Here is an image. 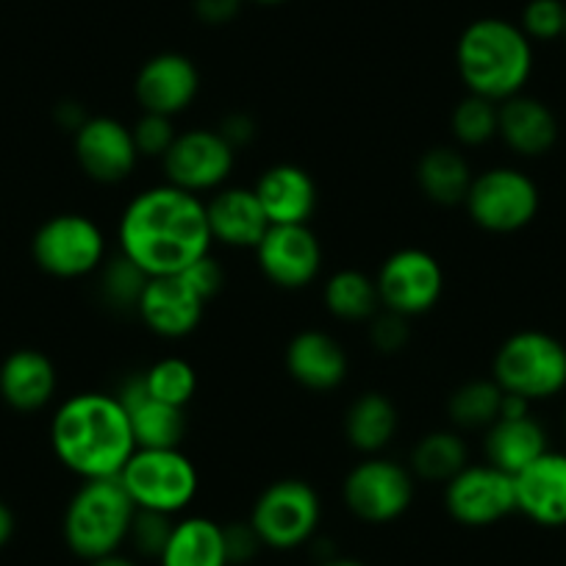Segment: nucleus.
Instances as JSON below:
<instances>
[{
  "label": "nucleus",
  "mask_w": 566,
  "mask_h": 566,
  "mask_svg": "<svg viewBox=\"0 0 566 566\" xmlns=\"http://www.w3.org/2000/svg\"><path fill=\"white\" fill-rule=\"evenodd\" d=\"M90 566H136V564L130 558H125V555L112 553V555H103V558L97 560H90Z\"/></svg>",
  "instance_id": "nucleus-45"
},
{
  "label": "nucleus",
  "mask_w": 566,
  "mask_h": 566,
  "mask_svg": "<svg viewBox=\"0 0 566 566\" xmlns=\"http://www.w3.org/2000/svg\"><path fill=\"white\" fill-rule=\"evenodd\" d=\"M206 312V301L184 281V275L150 277L136 314L161 339H184L195 334Z\"/></svg>",
  "instance_id": "nucleus-17"
},
{
  "label": "nucleus",
  "mask_w": 566,
  "mask_h": 566,
  "mask_svg": "<svg viewBox=\"0 0 566 566\" xmlns=\"http://www.w3.org/2000/svg\"><path fill=\"white\" fill-rule=\"evenodd\" d=\"M130 134H134V145L139 159H165L167 150L172 148L178 130L176 119L165 117V114H148L142 112V117L130 125Z\"/></svg>",
  "instance_id": "nucleus-35"
},
{
  "label": "nucleus",
  "mask_w": 566,
  "mask_h": 566,
  "mask_svg": "<svg viewBox=\"0 0 566 566\" xmlns=\"http://www.w3.org/2000/svg\"><path fill=\"white\" fill-rule=\"evenodd\" d=\"M31 255L51 277L75 281L101 270L106 261V237L92 217L64 211L36 228Z\"/></svg>",
  "instance_id": "nucleus-9"
},
{
  "label": "nucleus",
  "mask_w": 566,
  "mask_h": 566,
  "mask_svg": "<svg viewBox=\"0 0 566 566\" xmlns=\"http://www.w3.org/2000/svg\"><path fill=\"white\" fill-rule=\"evenodd\" d=\"M123 402L130 419L136 448L145 450H170L181 448L187 437V413L184 408L167 406V402L150 397L148 386L142 375H130L114 391Z\"/></svg>",
  "instance_id": "nucleus-19"
},
{
  "label": "nucleus",
  "mask_w": 566,
  "mask_h": 566,
  "mask_svg": "<svg viewBox=\"0 0 566 566\" xmlns=\"http://www.w3.org/2000/svg\"><path fill=\"white\" fill-rule=\"evenodd\" d=\"M255 3H264V7H275V3H283V0H255Z\"/></svg>",
  "instance_id": "nucleus-47"
},
{
  "label": "nucleus",
  "mask_w": 566,
  "mask_h": 566,
  "mask_svg": "<svg viewBox=\"0 0 566 566\" xmlns=\"http://www.w3.org/2000/svg\"><path fill=\"white\" fill-rule=\"evenodd\" d=\"M380 308L402 314V317H422L439 306L444 292V270L433 253L422 248H400L386 255L375 275Z\"/></svg>",
  "instance_id": "nucleus-11"
},
{
  "label": "nucleus",
  "mask_w": 566,
  "mask_h": 566,
  "mask_svg": "<svg viewBox=\"0 0 566 566\" xmlns=\"http://www.w3.org/2000/svg\"><path fill=\"white\" fill-rule=\"evenodd\" d=\"M319 566H367V564L356 558H325Z\"/></svg>",
  "instance_id": "nucleus-46"
},
{
  "label": "nucleus",
  "mask_w": 566,
  "mask_h": 566,
  "mask_svg": "<svg viewBox=\"0 0 566 566\" xmlns=\"http://www.w3.org/2000/svg\"><path fill=\"white\" fill-rule=\"evenodd\" d=\"M472 167L467 156L453 145H437L424 150L417 161V184L431 203L453 209L464 206L472 187Z\"/></svg>",
  "instance_id": "nucleus-26"
},
{
  "label": "nucleus",
  "mask_w": 566,
  "mask_h": 566,
  "mask_svg": "<svg viewBox=\"0 0 566 566\" xmlns=\"http://www.w3.org/2000/svg\"><path fill=\"white\" fill-rule=\"evenodd\" d=\"M325 308L342 323H369L380 312L375 277L361 270H336L323 286Z\"/></svg>",
  "instance_id": "nucleus-30"
},
{
  "label": "nucleus",
  "mask_w": 566,
  "mask_h": 566,
  "mask_svg": "<svg viewBox=\"0 0 566 566\" xmlns=\"http://www.w3.org/2000/svg\"><path fill=\"white\" fill-rule=\"evenodd\" d=\"M117 244L145 275H178L211 253L206 203L192 192L159 184L128 200L117 222Z\"/></svg>",
  "instance_id": "nucleus-1"
},
{
  "label": "nucleus",
  "mask_w": 566,
  "mask_h": 566,
  "mask_svg": "<svg viewBox=\"0 0 566 566\" xmlns=\"http://www.w3.org/2000/svg\"><path fill=\"white\" fill-rule=\"evenodd\" d=\"M56 367L42 350H14L0 364V397L14 411H40L56 395Z\"/></svg>",
  "instance_id": "nucleus-24"
},
{
  "label": "nucleus",
  "mask_w": 566,
  "mask_h": 566,
  "mask_svg": "<svg viewBox=\"0 0 566 566\" xmlns=\"http://www.w3.org/2000/svg\"><path fill=\"white\" fill-rule=\"evenodd\" d=\"M444 509L459 525L489 527L516 514L514 475L494 464H467L444 483Z\"/></svg>",
  "instance_id": "nucleus-13"
},
{
  "label": "nucleus",
  "mask_w": 566,
  "mask_h": 566,
  "mask_svg": "<svg viewBox=\"0 0 566 566\" xmlns=\"http://www.w3.org/2000/svg\"><path fill=\"white\" fill-rule=\"evenodd\" d=\"M455 67L470 95L503 103L531 81L533 42L509 20L481 18L459 36Z\"/></svg>",
  "instance_id": "nucleus-3"
},
{
  "label": "nucleus",
  "mask_w": 566,
  "mask_h": 566,
  "mask_svg": "<svg viewBox=\"0 0 566 566\" xmlns=\"http://www.w3.org/2000/svg\"><path fill=\"white\" fill-rule=\"evenodd\" d=\"M222 536H226V555L231 566H244L259 555V549L264 547L259 538V533L253 531L250 522H231V525H222Z\"/></svg>",
  "instance_id": "nucleus-39"
},
{
  "label": "nucleus",
  "mask_w": 566,
  "mask_h": 566,
  "mask_svg": "<svg viewBox=\"0 0 566 566\" xmlns=\"http://www.w3.org/2000/svg\"><path fill=\"white\" fill-rule=\"evenodd\" d=\"M492 378L509 395L549 400L566 389V345L544 331H516L494 353Z\"/></svg>",
  "instance_id": "nucleus-5"
},
{
  "label": "nucleus",
  "mask_w": 566,
  "mask_h": 566,
  "mask_svg": "<svg viewBox=\"0 0 566 566\" xmlns=\"http://www.w3.org/2000/svg\"><path fill=\"white\" fill-rule=\"evenodd\" d=\"M172 525L176 520L167 514H156V511H139L136 509L134 522H130V533H128V542L134 544V549L145 558H156L165 553L167 547V538H170Z\"/></svg>",
  "instance_id": "nucleus-37"
},
{
  "label": "nucleus",
  "mask_w": 566,
  "mask_h": 566,
  "mask_svg": "<svg viewBox=\"0 0 566 566\" xmlns=\"http://www.w3.org/2000/svg\"><path fill=\"white\" fill-rule=\"evenodd\" d=\"M564 40H566V31H564Z\"/></svg>",
  "instance_id": "nucleus-48"
},
{
  "label": "nucleus",
  "mask_w": 566,
  "mask_h": 566,
  "mask_svg": "<svg viewBox=\"0 0 566 566\" xmlns=\"http://www.w3.org/2000/svg\"><path fill=\"white\" fill-rule=\"evenodd\" d=\"M14 536V514L3 500H0V549L7 547Z\"/></svg>",
  "instance_id": "nucleus-44"
},
{
  "label": "nucleus",
  "mask_w": 566,
  "mask_h": 566,
  "mask_svg": "<svg viewBox=\"0 0 566 566\" xmlns=\"http://www.w3.org/2000/svg\"><path fill=\"white\" fill-rule=\"evenodd\" d=\"M242 9V0H195V14L206 25H226Z\"/></svg>",
  "instance_id": "nucleus-42"
},
{
  "label": "nucleus",
  "mask_w": 566,
  "mask_h": 566,
  "mask_svg": "<svg viewBox=\"0 0 566 566\" xmlns=\"http://www.w3.org/2000/svg\"><path fill=\"white\" fill-rule=\"evenodd\" d=\"M520 29L531 42H553L566 31L564 0H531L522 12Z\"/></svg>",
  "instance_id": "nucleus-36"
},
{
  "label": "nucleus",
  "mask_w": 566,
  "mask_h": 566,
  "mask_svg": "<svg viewBox=\"0 0 566 566\" xmlns=\"http://www.w3.org/2000/svg\"><path fill=\"white\" fill-rule=\"evenodd\" d=\"M411 339V331H408V317L395 312H386L380 308L373 319H369V342L378 353L391 356V353H400L402 347Z\"/></svg>",
  "instance_id": "nucleus-38"
},
{
  "label": "nucleus",
  "mask_w": 566,
  "mask_h": 566,
  "mask_svg": "<svg viewBox=\"0 0 566 566\" xmlns=\"http://www.w3.org/2000/svg\"><path fill=\"white\" fill-rule=\"evenodd\" d=\"M483 450H486L489 464L509 472V475H516L527 464H533L538 455L547 453V431L531 413H525V417H500L497 422L486 428Z\"/></svg>",
  "instance_id": "nucleus-25"
},
{
  "label": "nucleus",
  "mask_w": 566,
  "mask_h": 566,
  "mask_svg": "<svg viewBox=\"0 0 566 566\" xmlns=\"http://www.w3.org/2000/svg\"><path fill=\"white\" fill-rule=\"evenodd\" d=\"M450 130L453 139L464 148H481L497 136V103L486 97L467 95L455 103L450 114Z\"/></svg>",
  "instance_id": "nucleus-33"
},
{
  "label": "nucleus",
  "mask_w": 566,
  "mask_h": 566,
  "mask_svg": "<svg viewBox=\"0 0 566 566\" xmlns=\"http://www.w3.org/2000/svg\"><path fill=\"white\" fill-rule=\"evenodd\" d=\"M500 406H503V389L494 378L467 380L450 395L448 413L450 422L461 431H486L489 424L497 422Z\"/></svg>",
  "instance_id": "nucleus-31"
},
{
  "label": "nucleus",
  "mask_w": 566,
  "mask_h": 566,
  "mask_svg": "<svg viewBox=\"0 0 566 566\" xmlns=\"http://www.w3.org/2000/svg\"><path fill=\"white\" fill-rule=\"evenodd\" d=\"M134 514L136 505L130 503L119 478L84 481L64 511V542L86 564L119 553L128 542Z\"/></svg>",
  "instance_id": "nucleus-4"
},
{
  "label": "nucleus",
  "mask_w": 566,
  "mask_h": 566,
  "mask_svg": "<svg viewBox=\"0 0 566 566\" xmlns=\"http://www.w3.org/2000/svg\"><path fill=\"white\" fill-rule=\"evenodd\" d=\"M117 478L136 509L167 516L181 514L198 497L200 489L198 470L181 448H136Z\"/></svg>",
  "instance_id": "nucleus-6"
},
{
  "label": "nucleus",
  "mask_w": 566,
  "mask_h": 566,
  "mask_svg": "<svg viewBox=\"0 0 566 566\" xmlns=\"http://www.w3.org/2000/svg\"><path fill=\"white\" fill-rule=\"evenodd\" d=\"M142 378H145L150 397L176 408H187L198 391V373L187 358L178 356L159 358L142 373Z\"/></svg>",
  "instance_id": "nucleus-32"
},
{
  "label": "nucleus",
  "mask_w": 566,
  "mask_h": 566,
  "mask_svg": "<svg viewBox=\"0 0 566 566\" xmlns=\"http://www.w3.org/2000/svg\"><path fill=\"white\" fill-rule=\"evenodd\" d=\"M270 226H308L317 211V184L301 165L266 167L253 187Z\"/></svg>",
  "instance_id": "nucleus-20"
},
{
  "label": "nucleus",
  "mask_w": 566,
  "mask_h": 566,
  "mask_svg": "<svg viewBox=\"0 0 566 566\" xmlns=\"http://www.w3.org/2000/svg\"><path fill=\"white\" fill-rule=\"evenodd\" d=\"M408 461V470L417 481L448 483L470 464V453L459 431H431L413 444Z\"/></svg>",
  "instance_id": "nucleus-29"
},
{
  "label": "nucleus",
  "mask_w": 566,
  "mask_h": 566,
  "mask_svg": "<svg viewBox=\"0 0 566 566\" xmlns=\"http://www.w3.org/2000/svg\"><path fill=\"white\" fill-rule=\"evenodd\" d=\"M200 92V73L184 53H159L142 64L134 81V95L142 112L176 119L187 112Z\"/></svg>",
  "instance_id": "nucleus-16"
},
{
  "label": "nucleus",
  "mask_w": 566,
  "mask_h": 566,
  "mask_svg": "<svg viewBox=\"0 0 566 566\" xmlns=\"http://www.w3.org/2000/svg\"><path fill=\"white\" fill-rule=\"evenodd\" d=\"M558 134V117L538 97L520 92V95L497 103V136L511 154L522 156V159L547 156L555 148Z\"/></svg>",
  "instance_id": "nucleus-21"
},
{
  "label": "nucleus",
  "mask_w": 566,
  "mask_h": 566,
  "mask_svg": "<svg viewBox=\"0 0 566 566\" xmlns=\"http://www.w3.org/2000/svg\"><path fill=\"white\" fill-rule=\"evenodd\" d=\"M220 136L222 139L228 142V145H231L233 150H242V148H248L250 142L255 139V134H259V128H255V119L250 117V114H244V112H231V114H226V117H222V123H220Z\"/></svg>",
  "instance_id": "nucleus-41"
},
{
  "label": "nucleus",
  "mask_w": 566,
  "mask_h": 566,
  "mask_svg": "<svg viewBox=\"0 0 566 566\" xmlns=\"http://www.w3.org/2000/svg\"><path fill=\"white\" fill-rule=\"evenodd\" d=\"M516 511L542 527L566 525V450H547L514 475Z\"/></svg>",
  "instance_id": "nucleus-18"
},
{
  "label": "nucleus",
  "mask_w": 566,
  "mask_h": 566,
  "mask_svg": "<svg viewBox=\"0 0 566 566\" xmlns=\"http://www.w3.org/2000/svg\"><path fill=\"white\" fill-rule=\"evenodd\" d=\"M417 494V478L411 470L384 455H367L358 461L342 483V500L356 520L369 525L395 522L411 509Z\"/></svg>",
  "instance_id": "nucleus-10"
},
{
  "label": "nucleus",
  "mask_w": 566,
  "mask_h": 566,
  "mask_svg": "<svg viewBox=\"0 0 566 566\" xmlns=\"http://www.w3.org/2000/svg\"><path fill=\"white\" fill-rule=\"evenodd\" d=\"M159 566H231L220 522L209 516H187L172 525Z\"/></svg>",
  "instance_id": "nucleus-27"
},
{
  "label": "nucleus",
  "mask_w": 566,
  "mask_h": 566,
  "mask_svg": "<svg viewBox=\"0 0 566 566\" xmlns=\"http://www.w3.org/2000/svg\"><path fill=\"white\" fill-rule=\"evenodd\" d=\"M206 220L214 242L237 250H255L270 228L259 198L248 187L217 189L214 198L206 203Z\"/></svg>",
  "instance_id": "nucleus-22"
},
{
  "label": "nucleus",
  "mask_w": 566,
  "mask_h": 566,
  "mask_svg": "<svg viewBox=\"0 0 566 566\" xmlns=\"http://www.w3.org/2000/svg\"><path fill=\"white\" fill-rule=\"evenodd\" d=\"M73 150L84 176L97 184H123L139 161L128 125L103 114L75 130Z\"/></svg>",
  "instance_id": "nucleus-15"
},
{
  "label": "nucleus",
  "mask_w": 566,
  "mask_h": 566,
  "mask_svg": "<svg viewBox=\"0 0 566 566\" xmlns=\"http://www.w3.org/2000/svg\"><path fill=\"white\" fill-rule=\"evenodd\" d=\"M178 275H184V281H187L206 303H209L211 297L220 295L222 283H226V272H222L220 261H217L211 253L203 255V259H198L192 266L178 272Z\"/></svg>",
  "instance_id": "nucleus-40"
},
{
  "label": "nucleus",
  "mask_w": 566,
  "mask_h": 566,
  "mask_svg": "<svg viewBox=\"0 0 566 566\" xmlns=\"http://www.w3.org/2000/svg\"><path fill=\"white\" fill-rule=\"evenodd\" d=\"M51 448L59 464L81 481L117 478L136 450L130 419L117 395L78 391L51 419Z\"/></svg>",
  "instance_id": "nucleus-2"
},
{
  "label": "nucleus",
  "mask_w": 566,
  "mask_h": 566,
  "mask_svg": "<svg viewBox=\"0 0 566 566\" xmlns=\"http://www.w3.org/2000/svg\"><path fill=\"white\" fill-rule=\"evenodd\" d=\"M400 428L395 402L380 391H364L350 402L345 413V437L358 453L378 455L395 439Z\"/></svg>",
  "instance_id": "nucleus-28"
},
{
  "label": "nucleus",
  "mask_w": 566,
  "mask_h": 566,
  "mask_svg": "<svg viewBox=\"0 0 566 566\" xmlns=\"http://www.w3.org/2000/svg\"><path fill=\"white\" fill-rule=\"evenodd\" d=\"M542 206L536 181L516 167H489L472 178L464 209L486 233H516L531 226Z\"/></svg>",
  "instance_id": "nucleus-7"
},
{
  "label": "nucleus",
  "mask_w": 566,
  "mask_h": 566,
  "mask_svg": "<svg viewBox=\"0 0 566 566\" xmlns=\"http://www.w3.org/2000/svg\"><path fill=\"white\" fill-rule=\"evenodd\" d=\"M292 380L308 391H334L347 378V353L325 331H301L286 347Z\"/></svg>",
  "instance_id": "nucleus-23"
},
{
  "label": "nucleus",
  "mask_w": 566,
  "mask_h": 566,
  "mask_svg": "<svg viewBox=\"0 0 566 566\" xmlns=\"http://www.w3.org/2000/svg\"><path fill=\"white\" fill-rule=\"evenodd\" d=\"M323 503L312 483L301 478H281L255 497L250 525L270 549L303 547L317 533Z\"/></svg>",
  "instance_id": "nucleus-8"
},
{
  "label": "nucleus",
  "mask_w": 566,
  "mask_h": 566,
  "mask_svg": "<svg viewBox=\"0 0 566 566\" xmlns=\"http://www.w3.org/2000/svg\"><path fill=\"white\" fill-rule=\"evenodd\" d=\"M56 119L64 125V128L73 130V134H75V130H78L81 125H84L90 117H86V112H84V106H81V103L64 101V103H59Z\"/></svg>",
  "instance_id": "nucleus-43"
},
{
  "label": "nucleus",
  "mask_w": 566,
  "mask_h": 566,
  "mask_svg": "<svg viewBox=\"0 0 566 566\" xmlns=\"http://www.w3.org/2000/svg\"><path fill=\"white\" fill-rule=\"evenodd\" d=\"M237 165V150L228 145L217 128L178 130L172 148L167 150L161 167L165 178L184 192H217L226 187Z\"/></svg>",
  "instance_id": "nucleus-12"
},
{
  "label": "nucleus",
  "mask_w": 566,
  "mask_h": 566,
  "mask_svg": "<svg viewBox=\"0 0 566 566\" xmlns=\"http://www.w3.org/2000/svg\"><path fill=\"white\" fill-rule=\"evenodd\" d=\"M255 261L277 290H306L323 270V244L308 226H270L255 244Z\"/></svg>",
  "instance_id": "nucleus-14"
},
{
  "label": "nucleus",
  "mask_w": 566,
  "mask_h": 566,
  "mask_svg": "<svg viewBox=\"0 0 566 566\" xmlns=\"http://www.w3.org/2000/svg\"><path fill=\"white\" fill-rule=\"evenodd\" d=\"M97 272H101L103 301H106L112 308H119V312H125V308L136 312L139 297L142 292H145V286H148L150 275H145V272H142L134 261L125 259L123 253L103 261V266Z\"/></svg>",
  "instance_id": "nucleus-34"
}]
</instances>
